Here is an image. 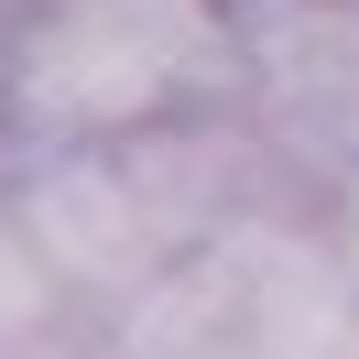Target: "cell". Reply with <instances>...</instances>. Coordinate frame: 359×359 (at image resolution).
<instances>
[{"label":"cell","instance_id":"1","mask_svg":"<svg viewBox=\"0 0 359 359\" xmlns=\"http://www.w3.org/2000/svg\"><path fill=\"white\" fill-rule=\"evenodd\" d=\"M196 0H66L22 55V109L44 131H131L207 66Z\"/></svg>","mask_w":359,"mask_h":359}]
</instances>
